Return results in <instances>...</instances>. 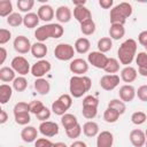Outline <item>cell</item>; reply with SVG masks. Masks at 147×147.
Instances as JSON below:
<instances>
[{
  "mask_svg": "<svg viewBox=\"0 0 147 147\" xmlns=\"http://www.w3.org/2000/svg\"><path fill=\"white\" fill-rule=\"evenodd\" d=\"M63 33H64V29L60 23H49L37 28V30L34 31V38L39 42H44L48 38L57 39L62 37Z\"/></svg>",
  "mask_w": 147,
  "mask_h": 147,
  "instance_id": "obj_1",
  "label": "cell"
},
{
  "mask_svg": "<svg viewBox=\"0 0 147 147\" xmlns=\"http://www.w3.org/2000/svg\"><path fill=\"white\" fill-rule=\"evenodd\" d=\"M92 80L87 76H72L69 82L70 95L74 98H82L91 90Z\"/></svg>",
  "mask_w": 147,
  "mask_h": 147,
  "instance_id": "obj_2",
  "label": "cell"
},
{
  "mask_svg": "<svg viewBox=\"0 0 147 147\" xmlns=\"http://www.w3.org/2000/svg\"><path fill=\"white\" fill-rule=\"evenodd\" d=\"M136 53H137V41L132 38H129L125 41H123L118 47L117 51L118 60L122 64L127 67L129 64L132 63L134 56L137 55Z\"/></svg>",
  "mask_w": 147,
  "mask_h": 147,
  "instance_id": "obj_3",
  "label": "cell"
},
{
  "mask_svg": "<svg viewBox=\"0 0 147 147\" xmlns=\"http://www.w3.org/2000/svg\"><path fill=\"white\" fill-rule=\"evenodd\" d=\"M132 15V6L129 2H119L110 9V24H122L124 25L126 18Z\"/></svg>",
  "mask_w": 147,
  "mask_h": 147,
  "instance_id": "obj_4",
  "label": "cell"
},
{
  "mask_svg": "<svg viewBox=\"0 0 147 147\" xmlns=\"http://www.w3.org/2000/svg\"><path fill=\"white\" fill-rule=\"evenodd\" d=\"M54 55L60 61H69L75 55V48L70 44H59L54 49Z\"/></svg>",
  "mask_w": 147,
  "mask_h": 147,
  "instance_id": "obj_5",
  "label": "cell"
},
{
  "mask_svg": "<svg viewBox=\"0 0 147 147\" xmlns=\"http://www.w3.org/2000/svg\"><path fill=\"white\" fill-rule=\"evenodd\" d=\"M11 68L13 70L21 75V76H24V75H28L29 71H31V68H30V64H29V61L24 57V56H15L13 60H11Z\"/></svg>",
  "mask_w": 147,
  "mask_h": 147,
  "instance_id": "obj_6",
  "label": "cell"
},
{
  "mask_svg": "<svg viewBox=\"0 0 147 147\" xmlns=\"http://www.w3.org/2000/svg\"><path fill=\"white\" fill-rule=\"evenodd\" d=\"M109 57H107L105 55V53H101L99 51L95 52H91L87 55V61L90 64H92L93 67L98 68V69H105L107 62H108Z\"/></svg>",
  "mask_w": 147,
  "mask_h": 147,
  "instance_id": "obj_7",
  "label": "cell"
},
{
  "mask_svg": "<svg viewBox=\"0 0 147 147\" xmlns=\"http://www.w3.org/2000/svg\"><path fill=\"white\" fill-rule=\"evenodd\" d=\"M52 68V64L47 60H39L31 67V75L36 78H42Z\"/></svg>",
  "mask_w": 147,
  "mask_h": 147,
  "instance_id": "obj_8",
  "label": "cell"
},
{
  "mask_svg": "<svg viewBox=\"0 0 147 147\" xmlns=\"http://www.w3.org/2000/svg\"><path fill=\"white\" fill-rule=\"evenodd\" d=\"M13 46H14V49L20 54H26L31 52V47H32L29 38L25 36H17L14 39Z\"/></svg>",
  "mask_w": 147,
  "mask_h": 147,
  "instance_id": "obj_9",
  "label": "cell"
},
{
  "mask_svg": "<svg viewBox=\"0 0 147 147\" xmlns=\"http://www.w3.org/2000/svg\"><path fill=\"white\" fill-rule=\"evenodd\" d=\"M69 69L72 74H75V76H84V74L88 71V63L80 57L74 59L69 64Z\"/></svg>",
  "mask_w": 147,
  "mask_h": 147,
  "instance_id": "obj_10",
  "label": "cell"
},
{
  "mask_svg": "<svg viewBox=\"0 0 147 147\" xmlns=\"http://www.w3.org/2000/svg\"><path fill=\"white\" fill-rule=\"evenodd\" d=\"M101 88L105 91H113L119 84V76L117 75H103L99 82Z\"/></svg>",
  "mask_w": 147,
  "mask_h": 147,
  "instance_id": "obj_11",
  "label": "cell"
},
{
  "mask_svg": "<svg viewBox=\"0 0 147 147\" xmlns=\"http://www.w3.org/2000/svg\"><path fill=\"white\" fill-rule=\"evenodd\" d=\"M39 132L44 136V137H54L59 133V125L55 122H51V121H45L41 122L39 125Z\"/></svg>",
  "mask_w": 147,
  "mask_h": 147,
  "instance_id": "obj_12",
  "label": "cell"
},
{
  "mask_svg": "<svg viewBox=\"0 0 147 147\" xmlns=\"http://www.w3.org/2000/svg\"><path fill=\"white\" fill-rule=\"evenodd\" d=\"M137 91L134 90V87L130 84H125L123 86L119 87V91H118V95H119V99L123 101V102H131L133 101V99L136 98Z\"/></svg>",
  "mask_w": 147,
  "mask_h": 147,
  "instance_id": "obj_13",
  "label": "cell"
},
{
  "mask_svg": "<svg viewBox=\"0 0 147 147\" xmlns=\"http://www.w3.org/2000/svg\"><path fill=\"white\" fill-rule=\"evenodd\" d=\"M130 141L134 147H142L146 144V134L140 129H134L130 132Z\"/></svg>",
  "mask_w": 147,
  "mask_h": 147,
  "instance_id": "obj_14",
  "label": "cell"
},
{
  "mask_svg": "<svg viewBox=\"0 0 147 147\" xmlns=\"http://www.w3.org/2000/svg\"><path fill=\"white\" fill-rule=\"evenodd\" d=\"M114 136L109 131H101L96 136V147H113Z\"/></svg>",
  "mask_w": 147,
  "mask_h": 147,
  "instance_id": "obj_15",
  "label": "cell"
},
{
  "mask_svg": "<svg viewBox=\"0 0 147 147\" xmlns=\"http://www.w3.org/2000/svg\"><path fill=\"white\" fill-rule=\"evenodd\" d=\"M37 15L39 16V20L44 21V22H49L53 20L55 13H54V9L51 5H42L38 8V11H37Z\"/></svg>",
  "mask_w": 147,
  "mask_h": 147,
  "instance_id": "obj_16",
  "label": "cell"
},
{
  "mask_svg": "<svg viewBox=\"0 0 147 147\" xmlns=\"http://www.w3.org/2000/svg\"><path fill=\"white\" fill-rule=\"evenodd\" d=\"M74 17L79 23H83V22L92 18V13H91V10L87 7H85V6H78V7H75L74 8Z\"/></svg>",
  "mask_w": 147,
  "mask_h": 147,
  "instance_id": "obj_17",
  "label": "cell"
},
{
  "mask_svg": "<svg viewBox=\"0 0 147 147\" xmlns=\"http://www.w3.org/2000/svg\"><path fill=\"white\" fill-rule=\"evenodd\" d=\"M21 138L25 142H33L38 138V131H37V129L34 126L28 125V126H25V127L22 129V131H21Z\"/></svg>",
  "mask_w": 147,
  "mask_h": 147,
  "instance_id": "obj_18",
  "label": "cell"
},
{
  "mask_svg": "<svg viewBox=\"0 0 147 147\" xmlns=\"http://www.w3.org/2000/svg\"><path fill=\"white\" fill-rule=\"evenodd\" d=\"M72 13L68 6H60L55 10V17L60 23H68L71 20Z\"/></svg>",
  "mask_w": 147,
  "mask_h": 147,
  "instance_id": "obj_19",
  "label": "cell"
},
{
  "mask_svg": "<svg viewBox=\"0 0 147 147\" xmlns=\"http://www.w3.org/2000/svg\"><path fill=\"white\" fill-rule=\"evenodd\" d=\"M137 76H138V72L136 70V68L131 67V65H127V67H124L121 71V79L124 82V83H132L137 79Z\"/></svg>",
  "mask_w": 147,
  "mask_h": 147,
  "instance_id": "obj_20",
  "label": "cell"
},
{
  "mask_svg": "<svg viewBox=\"0 0 147 147\" xmlns=\"http://www.w3.org/2000/svg\"><path fill=\"white\" fill-rule=\"evenodd\" d=\"M136 62L138 64V74L147 77V53L139 52L136 57Z\"/></svg>",
  "mask_w": 147,
  "mask_h": 147,
  "instance_id": "obj_21",
  "label": "cell"
},
{
  "mask_svg": "<svg viewBox=\"0 0 147 147\" xmlns=\"http://www.w3.org/2000/svg\"><path fill=\"white\" fill-rule=\"evenodd\" d=\"M47 52H48L47 46L44 42H39L38 41V42L32 44V47H31V54H32V56L42 60V57L46 56Z\"/></svg>",
  "mask_w": 147,
  "mask_h": 147,
  "instance_id": "obj_22",
  "label": "cell"
},
{
  "mask_svg": "<svg viewBox=\"0 0 147 147\" xmlns=\"http://www.w3.org/2000/svg\"><path fill=\"white\" fill-rule=\"evenodd\" d=\"M33 86H34V90L41 95H46L51 91V85H49L48 80H46L45 78H37L34 80Z\"/></svg>",
  "mask_w": 147,
  "mask_h": 147,
  "instance_id": "obj_23",
  "label": "cell"
},
{
  "mask_svg": "<svg viewBox=\"0 0 147 147\" xmlns=\"http://www.w3.org/2000/svg\"><path fill=\"white\" fill-rule=\"evenodd\" d=\"M83 132L88 138H93V137L98 136L99 134V125H98V123H95L94 121H87L83 125Z\"/></svg>",
  "mask_w": 147,
  "mask_h": 147,
  "instance_id": "obj_24",
  "label": "cell"
},
{
  "mask_svg": "<svg viewBox=\"0 0 147 147\" xmlns=\"http://www.w3.org/2000/svg\"><path fill=\"white\" fill-rule=\"evenodd\" d=\"M125 34V28L122 24H110L109 28V36L114 40H119Z\"/></svg>",
  "mask_w": 147,
  "mask_h": 147,
  "instance_id": "obj_25",
  "label": "cell"
},
{
  "mask_svg": "<svg viewBox=\"0 0 147 147\" xmlns=\"http://www.w3.org/2000/svg\"><path fill=\"white\" fill-rule=\"evenodd\" d=\"M90 48H91V42L85 37L78 38L75 42V51L79 54H86L90 51Z\"/></svg>",
  "mask_w": 147,
  "mask_h": 147,
  "instance_id": "obj_26",
  "label": "cell"
},
{
  "mask_svg": "<svg viewBox=\"0 0 147 147\" xmlns=\"http://www.w3.org/2000/svg\"><path fill=\"white\" fill-rule=\"evenodd\" d=\"M39 16L36 13H28L23 17V25L28 29H33L39 24Z\"/></svg>",
  "mask_w": 147,
  "mask_h": 147,
  "instance_id": "obj_27",
  "label": "cell"
},
{
  "mask_svg": "<svg viewBox=\"0 0 147 147\" xmlns=\"http://www.w3.org/2000/svg\"><path fill=\"white\" fill-rule=\"evenodd\" d=\"M13 95V87L7 85V84H1L0 85V103L5 105L7 103Z\"/></svg>",
  "mask_w": 147,
  "mask_h": 147,
  "instance_id": "obj_28",
  "label": "cell"
},
{
  "mask_svg": "<svg viewBox=\"0 0 147 147\" xmlns=\"http://www.w3.org/2000/svg\"><path fill=\"white\" fill-rule=\"evenodd\" d=\"M15 71L13 70V68L10 67H2L0 69V79L3 83H9V82H14L15 77Z\"/></svg>",
  "mask_w": 147,
  "mask_h": 147,
  "instance_id": "obj_29",
  "label": "cell"
},
{
  "mask_svg": "<svg viewBox=\"0 0 147 147\" xmlns=\"http://www.w3.org/2000/svg\"><path fill=\"white\" fill-rule=\"evenodd\" d=\"M69 108L67 107V105L60 99L57 98L53 103H52V111L55 114V115H59V116H63L64 114H67V110Z\"/></svg>",
  "mask_w": 147,
  "mask_h": 147,
  "instance_id": "obj_30",
  "label": "cell"
},
{
  "mask_svg": "<svg viewBox=\"0 0 147 147\" xmlns=\"http://www.w3.org/2000/svg\"><path fill=\"white\" fill-rule=\"evenodd\" d=\"M61 124L63 125V127L65 130H68V129H71L72 126H75V125H77L78 124V119H77V117L75 115L67 113L63 116H61Z\"/></svg>",
  "mask_w": 147,
  "mask_h": 147,
  "instance_id": "obj_31",
  "label": "cell"
},
{
  "mask_svg": "<svg viewBox=\"0 0 147 147\" xmlns=\"http://www.w3.org/2000/svg\"><path fill=\"white\" fill-rule=\"evenodd\" d=\"M113 48V40L110 37H102L98 40V49L101 53H107Z\"/></svg>",
  "mask_w": 147,
  "mask_h": 147,
  "instance_id": "obj_32",
  "label": "cell"
},
{
  "mask_svg": "<svg viewBox=\"0 0 147 147\" xmlns=\"http://www.w3.org/2000/svg\"><path fill=\"white\" fill-rule=\"evenodd\" d=\"M95 28H96L95 26V23H94V21L92 18L91 20H87V21H85L83 23H80V31L85 36L93 34L95 32Z\"/></svg>",
  "mask_w": 147,
  "mask_h": 147,
  "instance_id": "obj_33",
  "label": "cell"
},
{
  "mask_svg": "<svg viewBox=\"0 0 147 147\" xmlns=\"http://www.w3.org/2000/svg\"><path fill=\"white\" fill-rule=\"evenodd\" d=\"M103 70L107 72V75H116V72L119 71V62H118V60H116L114 57H110L108 60V62H107V64H106Z\"/></svg>",
  "mask_w": 147,
  "mask_h": 147,
  "instance_id": "obj_34",
  "label": "cell"
},
{
  "mask_svg": "<svg viewBox=\"0 0 147 147\" xmlns=\"http://www.w3.org/2000/svg\"><path fill=\"white\" fill-rule=\"evenodd\" d=\"M13 14V3L10 0H1L0 1V16L8 17Z\"/></svg>",
  "mask_w": 147,
  "mask_h": 147,
  "instance_id": "obj_35",
  "label": "cell"
},
{
  "mask_svg": "<svg viewBox=\"0 0 147 147\" xmlns=\"http://www.w3.org/2000/svg\"><path fill=\"white\" fill-rule=\"evenodd\" d=\"M108 107H109V108L115 109L119 115L124 114V113H125V110H126L125 102H123L121 99H111V100L108 102Z\"/></svg>",
  "mask_w": 147,
  "mask_h": 147,
  "instance_id": "obj_36",
  "label": "cell"
},
{
  "mask_svg": "<svg viewBox=\"0 0 147 147\" xmlns=\"http://www.w3.org/2000/svg\"><path fill=\"white\" fill-rule=\"evenodd\" d=\"M119 116L121 115L115 109L109 108V107H107V109L103 113V119L107 123H115V122H117L118 118H119Z\"/></svg>",
  "mask_w": 147,
  "mask_h": 147,
  "instance_id": "obj_37",
  "label": "cell"
},
{
  "mask_svg": "<svg viewBox=\"0 0 147 147\" xmlns=\"http://www.w3.org/2000/svg\"><path fill=\"white\" fill-rule=\"evenodd\" d=\"M28 87V80L23 77V76H18L14 79L13 82V88L16 91V92H23L25 91Z\"/></svg>",
  "mask_w": 147,
  "mask_h": 147,
  "instance_id": "obj_38",
  "label": "cell"
},
{
  "mask_svg": "<svg viewBox=\"0 0 147 147\" xmlns=\"http://www.w3.org/2000/svg\"><path fill=\"white\" fill-rule=\"evenodd\" d=\"M7 23L13 28H17L21 24H23V17L21 16L20 13H13L7 17Z\"/></svg>",
  "mask_w": 147,
  "mask_h": 147,
  "instance_id": "obj_39",
  "label": "cell"
},
{
  "mask_svg": "<svg viewBox=\"0 0 147 147\" xmlns=\"http://www.w3.org/2000/svg\"><path fill=\"white\" fill-rule=\"evenodd\" d=\"M82 114L86 119H93L98 114V107L93 106H83Z\"/></svg>",
  "mask_w": 147,
  "mask_h": 147,
  "instance_id": "obj_40",
  "label": "cell"
},
{
  "mask_svg": "<svg viewBox=\"0 0 147 147\" xmlns=\"http://www.w3.org/2000/svg\"><path fill=\"white\" fill-rule=\"evenodd\" d=\"M131 121L133 124L136 125H141L147 121V114H145L144 111H134L131 115Z\"/></svg>",
  "mask_w": 147,
  "mask_h": 147,
  "instance_id": "obj_41",
  "label": "cell"
},
{
  "mask_svg": "<svg viewBox=\"0 0 147 147\" xmlns=\"http://www.w3.org/2000/svg\"><path fill=\"white\" fill-rule=\"evenodd\" d=\"M33 5H34L33 0H17V8L21 11L26 13V14H28V11H30L32 9Z\"/></svg>",
  "mask_w": 147,
  "mask_h": 147,
  "instance_id": "obj_42",
  "label": "cell"
},
{
  "mask_svg": "<svg viewBox=\"0 0 147 147\" xmlns=\"http://www.w3.org/2000/svg\"><path fill=\"white\" fill-rule=\"evenodd\" d=\"M13 113H14V115L23 114V113H30V106H29L28 102H24V101L17 102V103L14 106Z\"/></svg>",
  "mask_w": 147,
  "mask_h": 147,
  "instance_id": "obj_43",
  "label": "cell"
},
{
  "mask_svg": "<svg viewBox=\"0 0 147 147\" xmlns=\"http://www.w3.org/2000/svg\"><path fill=\"white\" fill-rule=\"evenodd\" d=\"M82 131H83V127H82L80 124L78 123L77 125L72 126L71 129L65 130V133H67V137H68V138H70V139H76V138H78V137L80 136Z\"/></svg>",
  "mask_w": 147,
  "mask_h": 147,
  "instance_id": "obj_44",
  "label": "cell"
},
{
  "mask_svg": "<svg viewBox=\"0 0 147 147\" xmlns=\"http://www.w3.org/2000/svg\"><path fill=\"white\" fill-rule=\"evenodd\" d=\"M14 118H15V122L20 125H26L30 123L31 121V117H30V113H23V114H17V115H14Z\"/></svg>",
  "mask_w": 147,
  "mask_h": 147,
  "instance_id": "obj_45",
  "label": "cell"
},
{
  "mask_svg": "<svg viewBox=\"0 0 147 147\" xmlns=\"http://www.w3.org/2000/svg\"><path fill=\"white\" fill-rule=\"evenodd\" d=\"M29 106H30V113H32V114H34V115L39 114V113L45 108L44 103H42L41 101H39V100H33V101H31V102L29 103Z\"/></svg>",
  "mask_w": 147,
  "mask_h": 147,
  "instance_id": "obj_46",
  "label": "cell"
},
{
  "mask_svg": "<svg viewBox=\"0 0 147 147\" xmlns=\"http://www.w3.org/2000/svg\"><path fill=\"white\" fill-rule=\"evenodd\" d=\"M11 38V32L7 29H0V45H5Z\"/></svg>",
  "mask_w": 147,
  "mask_h": 147,
  "instance_id": "obj_47",
  "label": "cell"
},
{
  "mask_svg": "<svg viewBox=\"0 0 147 147\" xmlns=\"http://www.w3.org/2000/svg\"><path fill=\"white\" fill-rule=\"evenodd\" d=\"M83 106H93V107H98L99 106V100L93 96V95H86L83 99Z\"/></svg>",
  "mask_w": 147,
  "mask_h": 147,
  "instance_id": "obj_48",
  "label": "cell"
},
{
  "mask_svg": "<svg viewBox=\"0 0 147 147\" xmlns=\"http://www.w3.org/2000/svg\"><path fill=\"white\" fill-rule=\"evenodd\" d=\"M136 93H137V96L140 101L147 102V85H141Z\"/></svg>",
  "mask_w": 147,
  "mask_h": 147,
  "instance_id": "obj_49",
  "label": "cell"
},
{
  "mask_svg": "<svg viewBox=\"0 0 147 147\" xmlns=\"http://www.w3.org/2000/svg\"><path fill=\"white\" fill-rule=\"evenodd\" d=\"M53 142L46 138H39L34 141V147H53Z\"/></svg>",
  "mask_w": 147,
  "mask_h": 147,
  "instance_id": "obj_50",
  "label": "cell"
},
{
  "mask_svg": "<svg viewBox=\"0 0 147 147\" xmlns=\"http://www.w3.org/2000/svg\"><path fill=\"white\" fill-rule=\"evenodd\" d=\"M36 117H37L40 122H45V121H47V119L51 117V110H49L47 107H45L39 114L36 115Z\"/></svg>",
  "mask_w": 147,
  "mask_h": 147,
  "instance_id": "obj_51",
  "label": "cell"
},
{
  "mask_svg": "<svg viewBox=\"0 0 147 147\" xmlns=\"http://www.w3.org/2000/svg\"><path fill=\"white\" fill-rule=\"evenodd\" d=\"M138 41H139V44L142 45L144 47L147 46V30L141 31V32L139 33V36H138Z\"/></svg>",
  "mask_w": 147,
  "mask_h": 147,
  "instance_id": "obj_52",
  "label": "cell"
},
{
  "mask_svg": "<svg viewBox=\"0 0 147 147\" xmlns=\"http://www.w3.org/2000/svg\"><path fill=\"white\" fill-rule=\"evenodd\" d=\"M113 3H114L113 0H99V5H100V7L103 8V9H109V8H111Z\"/></svg>",
  "mask_w": 147,
  "mask_h": 147,
  "instance_id": "obj_53",
  "label": "cell"
},
{
  "mask_svg": "<svg viewBox=\"0 0 147 147\" xmlns=\"http://www.w3.org/2000/svg\"><path fill=\"white\" fill-rule=\"evenodd\" d=\"M8 119V114L5 109H0V124H5Z\"/></svg>",
  "mask_w": 147,
  "mask_h": 147,
  "instance_id": "obj_54",
  "label": "cell"
},
{
  "mask_svg": "<svg viewBox=\"0 0 147 147\" xmlns=\"http://www.w3.org/2000/svg\"><path fill=\"white\" fill-rule=\"evenodd\" d=\"M0 54H1V59H0V64H3L6 57H7V51L5 47H0Z\"/></svg>",
  "mask_w": 147,
  "mask_h": 147,
  "instance_id": "obj_55",
  "label": "cell"
},
{
  "mask_svg": "<svg viewBox=\"0 0 147 147\" xmlns=\"http://www.w3.org/2000/svg\"><path fill=\"white\" fill-rule=\"evenodd\" d=\"M69 147H87V145H86L84 141H82V140H76V141H74Z\"/></svg>",
  "mask_w": 147,
  "mask_h": 147,
  "instance_id": "obj_56",
  "label": "cell"
},
{
  "mask_svg": "<svg viewBox=\"0 0 147 147\" xmlns=\"http://www.w3.org/2000/svg\"><path fill=\"white\" fill-rule=\"evenodd\" d=\"M75 7H78V6H85L86 3V0H80V1H72Z\"/></svg>",
  "mask_w": 147,
  "mask_h": 147,
  "instance_id": "obj_57",
  "label": "cell"
},
{
  "mask_svg": "<svg viewBox=\"0 0 147 147\" xmlns=\"http://www.w3.org/2000/svg\"><path fill=\"white\" fill-rule=\"evenodd\" d=\"M53 147H68L64 142H55L54 145H53Z\"/></svg>",
  "mask_w": 147,
  "mask_h": 147,
  "instance_id": "obj_58",
  "label": "cell"
},
{
  "mask_svg": "<svg viewBox=\"0 0 147 147\" xmlns=\"http://www.w3.org/2000/svg\"><path fill=\"white\" fill-rule=\"evenodd\" d=\"M145 134H146V140H147V129H146V131H145Z\"/></svg>",
  "mask_w": 147,
  "mask_h": 147,
  "instance_id": "obj_59",
  "label": "cell"
},
{
  "mask_svg": "<svg viewBox=\"0 0 147 147\" xmlns=\"http://www.w3.org/2000/svg\"><path fill=\"white\" fill-rule=\"evenodd\" d=\"M145 49H146V53H147V46H146V47H145Z\"/></svg>",
  "mask_w": 147,
  "mask_h": 147,
  "instance_id": "obj_60",
  "label": "cell"
},
{
  "mask_svg": "<svg viewBox=\"0 0 147 147\" xmlns=\"http://www.w3.org/2000/svg\"><path fill=\"white\" fill-rule=\"evenodd\" d=\"M145 146H146V147H147V140H146V144H145Z\"/></svg>",
  "mask_w": 147,
  "mask_h": 147,
  "instance_id": "obj_61",
  "label": "cell"
},
{
  "mask_svg": "<svg viewBox=\"0 0 147 147\" xmlns=\"http://www.w3.org/2000/svg\"><path fill=\"white\" fill-rule=\"evenodd\" d=\"M18 147H23V146H18Z\"/></svg>",
  "mask_w": 147,
  "mask_h": 147,
  "instance_id": "obj_62",
  "label": "cell"
}]
</instances>
